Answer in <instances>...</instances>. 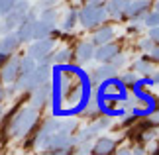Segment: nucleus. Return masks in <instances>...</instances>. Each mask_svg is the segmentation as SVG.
I'll use <instances>...</instances> for the list:
<instances>
[{
  "label": "nucleus",
  "mask_w": 159,
  "mask_h": 155,
  "mask_svg": "<svg viewBox=\"0 0 159 155\" xmlns=\"http://www.w3.org/2000/svg\"><path fill=\"white\" fill-rule=\"evenodd\" d=\"M77 24H79V10L69 8V10L65 12V16H63V22H61V30H63V32H73Z\"/></svg>",
  "instance_id": "6ab92c4d"
},
{
  "label": "nucleus",
  "mask_w": 159,
  "mask_h": 155,
  "mask_svg": "<svg viewBox=\"0 0 159 155\" xmlns=\"http://www.w3.org/2000/svg\"><path fill=\"white\" fill-rule=\"evenodd\" d=\"M2 112H4V110H2V104H0V116H2Z\"/></svg>",
  "instance_id": "58836bf2"
},
{
  "label": "nucleus",
  "mask_w": 159,
  "mask_h": 155,
  "mask_svg": "<svg viewBox=\"0 0 159 155\" xmlns=\"http://www.w3.org/2000/svg\"><path fill=\"white\" fill-rule=\"evenodd\" d=\"M84 4H104V0H83Z\"/></svg>",
  "instance_id": "72a5a7b5"
},
{
  "label": "nucleus",
  "mask_w": 159,
  "mask_h": 155,
  "mask_svg": "<svg viewBox=\"0 0 159 155\" xmlns=\"http://www.w3.org/2000/svg\"><path fill=\"white\" fill-rule=\"evenodd\" d=\"M8 57H10V55H8V53H4V51H0V65H4V63H6V61H8Z\"/></svg>",
  "instance_id": "2f4dec72"
},
{
  "label": "nucleus",
  "mask_w": 159,
  "mask_h": 155,
  "mask_svg": "<svg viewBox=\"0 0 159 155\" xmlns=\"http://www.w3.org/2000/svg\"><path fill=\"white\" fill-rule=\"evenodd\" d=\"M4 96H6V94H4V86H2V80H0V102L4 100Z\"/></svg>",
  "instance_id": "f704fd0d"
},
{
  "label": "nucleus",
  "mask_w": 159,
  "mask_h": 155,
  "mask_svg": "<svg viewBox=\"0 0 159 155\" xmlns=\"http://www.w3.org/2000/svg\"><path fill=\"white\" fill-rule=\"evenodd\" d=\"M30 106H34L38 112H41L45 106H47V102H49V96H51V84L49 83H43V84H39V86H35V89L30 92Z\"/></svg>",
  "instance_id": "6e6552de"
},
{
  "label": "nucleus",
  "mask_w": 159,
  "mask_h": 155,
  "mask_svg": "<svg viewBox=\"0 0 159 155\" xmlns=\"http://www.w3.org/2000/svg\"><path fill=\"white\" fill-rule=\"evenodd\" d=\"M73 55H75V61L79 65H87L89 61L94 59V43L93 41H79Z\"/></svg>",
  "instance_id": "f8f14e48"
},
{
  "label": "nucleus",
  "mask_w": 159,
  "mask_h": 155,
  "mask_svg": "<svg viewBox=\"0 0 159 155\" xmlns=\"http://www.w3.org/2000/svg\"><path fill=\"white\" fill-rule=\"evenodd\" d=\"M153 2L151 0H130L124 10V18L126 20H143V16L151 10Z\"/></svg>",
  "instance_id": "0eeeda50"
},
{
  "label": "nucleus",
  "mask_w": 159,
  "mask_h": 155,
  "mask_svg": "<svg viewBox=\"0 0 159 155\" xmlns=\"http://www.w3.org/2000/svg\"><path fill=\"white\" fill-rule=\"evenodd\" d=\"M73 2H83V0H73Z\"/></svg>",
  "instance_id": "a19ab883"
},
{
  "label": "nucleus",
  "mask_w": 159,
  "mask_h": 155,
  "mask_svg": "<svg viewBox=\"0 0 159 155\" xmlns=\"http://www.w3.org/2000/svg\"><path fill=\"white\" fill-rule=\"evenodd\" d=\"M59 32H57V26L53 24H47L43 20H35V26H34V39H43V38H57Z\"/></svg>",
  "instance_id": "2eb2a0df"
},
{
  "label": "nucleus",
  "mask_w": 159,
  "mask_h": 155,
  "mask_svg": "<svg viewBox=\"0 0 159 155\" xmlns=\"http://www.w3.org/2000/svg\"><path fill=\"white\" fill-rule=\"evenodd\" d=\"M38 8L41 10V8H45V6H57V0H38Z\"/></svg>",
  "instance_id": "c85d7f7f"
},
{
  "label": "nucleus",
  "mask_w": 159,
  "mask_h": 155,
  "mask_svg": "<svg viewBox=\"0 0 159 155\" xmlns=\"http://www.w3.org/2000/svg\"><path fill=\"white\" fill-rule=\"evenodd\" d=\"M151 8H153V10H157V12H159V0H155V4L151 6Z\"/></svg>",
  "instance_id": "e433bc0d"
},
{
  "label": "nucleus",
  "mask_w": 159,
  "mask_h": 155,
  "mask_svg": "<svg viewBox=\"0 0 159 155\" xmlns=\"http://www.w3.org/2000/svg\"><path fill=\"white\" fill-rule=\"evenodd\" d=\"M55 47V39L53 38H43V39H32L28 47V53L32 59H35L38 63H49L53 65L51 61V51Z\"/></svg>",
  "instance_id": "39448f33"
},
{
  "label": "nucleus",
  "mask_w": 159,
  "mask_h": 155,
  "mask_svg": "<svg viewBox=\"0 0 159 155\" xmlns=\"http://www.w3.org/2000/svg\"><path fill=\"white\" fill-rule=\"evenodd\" d=\"M22 45V41L18 39V35L16 32H8V34H2V38H0V51H4V53H16L18 49H20Z\"/></svg>",
  "instance_id": "dca6fc26"
},
{
  "label": "nucleus",
  "mask_w": 159,
  "mask_h": 155,
  "mask_svg": "<svg viewBox=\"0 0 159 155\" xmlns=\"http://www.w3.org/2000/svg\"><path fill=\"white\" fill-rule=\"evenodd\" d=\"M120 51H122L120 43L112 39V41H106V43H102V45L94 47V59L98 61V63H110L112 57H116Z\"/></svg>",
  "instance_id": "9d476101"
},
{
  "label": "nucleus",
  "mask_w": 159,
  "mask_h": 155,
  "mask_svg": "<svg viewBox=\"0 0 159 155\" xmlns=\"http://www.w3.org/2000/svg\"><path fill=\"white\" fill-rule=\"evenodd\" d=\"M96 141L93 144V149H90V153H94V155H110V153H114L116 151V139L112 138H106V135H102V138H98L96 135L94 138Z\"/></svg>",
  "instance_id": "4468645a"
},
{
  "label": "nucleus",
  "mask_w": 159,
  "mask_h": 155,
  "mask_svg": "<svg viewBox=\"0 0 159 155\" xmlns=\"http://www.w3.org/2000/svg\"><path fill=\"white\" fill-rule=\"evenodd\" d=\"M18 67H20V55L12 53L4 65H0V80L2 84H12L18 77Z\"/></svg>",
  "instance_id": "1a4fd4ad"
},
{
  "label": "nucleus",
  "mask_w": 159,
  "mask_h": 155,
  "mask_svg": "<svg viewBox=\"0 0 159 155\" xmlns=\"http://www.w3.org/2000/svg\"><path fill=\"white\" fill-rule=\"evenodd\" d=\"M153 43H155V41H153V39H151L149 35H148V38H143L142 41H139V49H142V51H145V53H148L149 49L153 47Z\"/></svg>",
  "instance_id": "cd10ccee"
},
{
  "label": "nucleus",
  "mask_w": 159,
  "mask_h": 155,
  "mask_svg": "<svg viewBox=\"0 0 159 155\" xmlns=\"http://www.w3.org/2000/svg\"><path fill=\"white\" fill-rule=\"evenodd\" d=\"M43 153H55V155H69L75 149V135L63 134V132H53L51 138L47 139V144L41 147Z\"/></svg>",
  "instance_id": "20e7f679"
},
{
  "label": "nucleus",
  "mask_w": 159,
  "mask_h": 155,
  "mask_svg": "<svg viewBox=\"0 0 159 155\" xmlns=\"http://www.w3.org/2000/svg\"><path fill=\"white\" fill-rule=\"evenodd\" d=\"M30 6H32V4H30V0H18V2L12 6L4 16H0V34L14 32L16 26L24 20V18H26Z\"/></svg>",
  "instance_id": "7ed1b4c3"
},
{
  "label": "nucleus",
  "mask_w": 159,
  "mask_h": 155,
  "mask_svg": "<svg viewBox=\"0 0 159 155\" xmlns=\"http://www.w3.org/2000/svg\"><path fill=\"white\" fill-rule=\"evenodd\" d=\"M73 57V51L69 47H63V49H57V51H51V61L53 63H57V65H65V63H69Z\"/></svg>",
  "instance_id": "412c9836"
},
{
  "label": "nucleus",
  "mask_w": 159,
  "mask_h": 155,
  "mask_svg": "<svg viewBox=\"0 0 159 155\" xmlns=\"http://www.w3.org/2000/svg\"><path fill=\"white\" fill-rule=\"evenodd\" d=\"M148 57L153 61V63H159V43H157V41L153 43V47L148 51Z\"/></svg>",
  "instance_id": "393cba45"
},
{
  "label": "nucleus",
  "mask_w": 159,
  "mask_h": 155,
  "mask_svg": "<svg viewBox=\"0 0 159 155\" xmlns=\"http://www.w3.org/2000/svg\"><path fill=\"white\" fill-rule=\"evenodd\" d=\"M77 130V120H65V122H59V132L63 134H75Z\"/></svg>",
  "instance_id": "5701e85b"
},
{
  "label": "nucleus",
  "mask_w": 159,
  "mask_h": 155,
  "mask_svg": "<svg viewBox=\"0 0 159 155\" xmlns=\"http://www.w3.org/2000/svg\"><path fill=\"white\" fill-rule=\"evenodd\" d=\"M143 26L148 28V30L159 26V12H157V10H149L148 14L143 16Z\"/></svg>",
  "instance_id": "4be33fe9"
},
{
  "label": "nucleus",
  "mask_w": 159,
  "mask_h": 155,
  "mask_svg": "<svg viewBox=\"0 0 159 155\" xmlns=\"http://www.w3.org/2000/svg\"><path fill=\"white\" fill-rule=\"evenodd\" d=\"M110 63H112L114 67H118V69H122V67L126 65V55L120 51L118 55H116V57H112V61H110Z\"/></svg>",
  "instance_id": "bb28decb"
},
{
  "label": "nucleus",
  "mask_w": 159,
  "mask_h": 155,
  "mask_svg": "<svg viewBox=\"0 0 159 155\" xmlns=\"http://www.w3.org/2000/svg\"><path fill=\"white\" fill-rule=\"evenodd\" d=\"M39 20H43L47 24H53V26H57V22H59V12L55 6H45V8H41L39 10V14H38Z\"/></svg>",
  "instance_id": "aec40b11"
},
{
  "label": "nucleus",
  "mask_w": 159,
  "mask_h": 155,
  "mask_svg": "<svg viewBox=\"0 0 159 155\" xmlns=\"http://www.w3.org/2000/svg\"><path fill=\"white\" fill-rule=\"evenodd\" d=\"M132 153H136V155H143L145 149H143V144H139V145H134L132 147Z\"/></svg>",
  "instance_id": "7c9ffc66"
},
{
  "label": "nucleus",
  "mask_w": 159,
  "mask_h": 155,
  "mask_svg": "<svg viewBox=\"0 0 159 155\" xmlns=\"http://www.w3.org/2000/svg\"><path fill=\"white\" fill-rule=\"evenodd\" d=\"M16 2H18V0H0V16H4Z\"/></svg>",
  "instance_id": "a878e982"
},
{
  "label": "nucleus",
  "mask_w": 159,
  "mask_h": 155,
  "mask_svg": "<svg viewBox=\"0 0 159 155\" xmlns=\"http://www.w3.org/2000/svg\"><path fill=\"white\" fill-rule=\"evenodd\" d=\"M39 122V112L34 106H24L20 110L10 114V124H8V132L14 139H24L26 135H30L38 128Z\"/></svg>",
  "instance_id": "f257e3e1"
},
{
  "label": "nucleus",
  "mask_w": 159,
  "mask_h": 155,
  "mask_svg": "<svg viewBox=\"0 0 159 155\" xmlns=\"http://www.w3.org/2000/svg\"><path fill=\"white\" fill-rule=\"evenodd\" d=\"M149 38L159 43V26L157 28H149Z\"/></svg>",
  "instance_id": "c756f323"
},
{
  "label": "nucleus",
  "mask_w": 159,
  "mask_h": 155,
  "mask_svg": "<svg viewBox=\"0 0 159 155\" xmlns=\"http://www.w3.org/2000/svg\"><path fill=\"white\" fill-rule=\"evenodd\" d=\"M38 14H39V8L38 6H30V10H28V14L26 18L16 26V35H18V39H20L22 43H30L34 39V26H35V20H38Z\"/></svg>",
  "instance_id": "423d86ee"
},
{
  "label": "nucleus",
  "mask_w": 159,
  "mask_h": 155,
  "mask_svg": "<svg viewBox=\"0 0 159 155\" xmlns=\"http://www.w3.org/2000/svg\"><path fill=\"white\" fill-rule=\"evenodd\" d=\"M153 153H155V155H159V145L155 147V151H153Z\"/></svg>",
  "instance_id": "4c0bfd02"
},
{
  "label": "nucleus",
  "mask_w": 159,
  "mask_h": 155,
  "mask_svg": "<svg viewBox=\"0 0 159 155\" xmlns=\"http://www.w3.org/2000/svg\"><path fill=\"white\" fill-rule=\"evenodd\" d=\"M116 151L122 155H128V153H132V147H122V149H116Z\"/></svg>",
  "instance_id": "473e14b6"
},
{
  "label": "nucleus",
  "mask_w": 159,
  "mask_h": 155,
  "mask_svg": "<svg viewBox=\"0 0 159 155\" xmlns=\"http://www.w3.org/2000/svg\"><path fill=\"white\" fill-rule=\"evenodd\" d=\"M93 41L94 43V47L96 45H102V43H106V41H112L114 38H116V32H114V28L110 26V24H106V22H102L98 28H94L93 30Z\"/></svg>",
  "instance_id": "ddd939ff"
},
{
  "label": "nucleus",
  "mask_w": 159,
  "mask_h": 155,
  "mask_svg": "<svg viewBox=\"0 0 159 155\" xmlns=\"http://www.w3.org/2000/svg\"><path fill=\"white\" fill-rule=\"evenodd\" d=\"M132 71L136 73V75L148 77V75H151V73L155 71V69H153V61H151L148 55H142V57H138V59L132 63Z\"/></svg>",
  "instance_id": "a211bd4d"
},
{
  "label": "nucleus",
  "mask_w": 159,
  "mask_h": 155,
  "mask_svg": "<svg viewBox=\"0 0 159 155\" xmlns=\"http://www.w3.org/2000/svg\"><path fill=\"white\" fill-rule=\"evenodd\" d=\"M118 67H114L112 63H100V67L90 71V80L96 84V83H102V80H108V79H114L118 75Z\"/></svg>",
  "instance_id": "9b49d317"
},
{
  "label": "nucleus",
  "mask_w": 159,
  "mask_h": 155,
  "mask_svg": "<svg viewBox=\"0 0 159 155\" xmlns=\"http://www.w3.org/2000/svg\"><path fill=\"white\" fill-rule=\"evenodd\" d=\"M108 12L104 4H83L79 10V24L84 30H94L102 22H106Z\"/></svg>",
  "instance_id": "f03ea898"
},
{
  "label": "nucleus",
  "mask_w": 159,
  "mask_h": 155,
  "mask_svg": "<svg viewBox=\"0 0 159 155\" xmlns=\"http://www.w3.org/2000/svg\"><path fill=\"white\" fill-rule=\"evenodd\" d=\"M151 75H153V77H151V79H153L155 83H159V73H157V71H153V73H151Z\"/></svg>",
  "instance_id": "c9c22d12"
},
{
  "label": "nucleus",
  "mask_w": 159,
  "mask_h": 155,
  "mask_svg": "<svg viewBox=\"0 0 159 155\" xmlns=\"http://www.w3.org/2000/svg\"><path fill=\"white\" fill-rule=\"evenodd\" d=\"M120 80H122L126 86H134V84H136V80H138V75H136L134 71H128V73H124V75L120 77Z\"/></svg>",
  "instance_id": "b1692460"
},
{
  "label": "nucleus",
  "mask_w": 159,
  "mask_h": 155,
  "mask_svg": "<svg viewBox=\"0 0 159 155\" xmlns=\"http://www.w3.org/2000/svg\"><path fill=\"white\" fill-rule=\"evenodd\" d=\"M155 138H157V139H159V130H157V135H155Z\"/></svg>",
  "instance_id": "ea45409f"
},
{
  "label": "nucleus",
  "mask_w": 159,
  "mask_h": 155,
  "mask_svg": "<svg viewBox=\"0 0 159 155\" xmlns=\"http://www.w3.org/2000/svg\"><path fill=\"white\" fill-rule=\"evenodd\" d=\"M130 0H104V6H106V12L110 18L114 20H124V10Z\"/></svg>",
  "instance_id": "f3484780"
}]
</instances>
